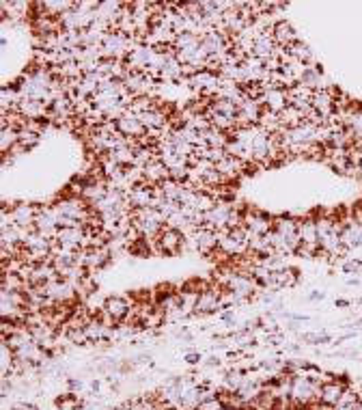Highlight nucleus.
Returning <instances> with one entry per match:
<instances>
[{"instance_id": "obj_12", "label": "nucleus", "mask_w": 362, "mask_h": 410, "mask_svg": "<svg viewBox=\"0 0 362 410\" xmlns=\"http://www.w3.org/2000/svg\"><path fill=\"white\" fill-rule=\"evenodd\" d=\"M198 358H200L198 354H188V356H186V361H188V363H198Z\"/></svg>"}, {"instance_id": "obj_5", "label": "nucleus", "mask_w": 362, "mask_h": 410, "mask_svg": "<svg viewBox=\"0 0 362 410\" xmlns=\"http://www.w3.org/2000/svg\"><path fill=\"white\" fill-rule=\"evenodd\" d=\"M341 242L345 246V250L349 248H360L362 246V225L356 223L353 218H347L341 225Z\"/></svg>"}, {"instance_id": "obj_10", "label": "nucleus", "mask_w": 362, "mask_h": 410, "mask_svg": "<svg viewBox=\"0 0 362 410\" xmlns=\"http://www.w3.org/2000/svg\"><path fill=\"white\" fill-rule=\"evenodd\" d=\"M227 406H225V401H222V397H210V399H203L198 406H196V410H225Z\"/></svg>"}, {"instance_id": "obj_11", "label": "nucleus", "mask_w": 362, "mask_h": 410, "mask_svg": "<svg viewBox=\"0 0 362 410\" xmlns=\"http://www.w3.org/2000/svg\"><path fill=\"white\" fill-rule=\"evenodd\" d=\"M360 268H362V264H360V262H347V264L343 266V270H345V272H358Z\"/></svg>"}, {"instance_id": "obj_7", "label": "nucleus", "mask_w": 362, "mask_h": 410, "mask_svg": "<svg viewBox=\"0 0 362 410\" xmlns=\"http://www.w3.org/2000/svg\"><path fill=\"white\" fill-rule=\"evenodd\" d=\"M101 309L106 311L115 322H121V320H125V318L130 316L132 304H130L125 298H121V296H113V298H108L106 302H103Z\"/></svg>"}, {"instance_id": "obj_14", "label": "nucleus", "mask_w": 362, "mask_h": 410, "mask_svg": "<svg viewBox=\"0 0 362 410\" xmlns=\"http://www.w3.org/2000/svg\"><path fill=\"white\" fill-rule=\"evenodd\" d=\"M358 410H362V404H358Z\"/></svg>"}, {"instance_id": "obj_9", "label": "nucleus", "mask_w": 362, "mask_h": 410, "mask_svg": "<svg viewBox=\"0 0 362 410\" xmlns=\"http://www.w3.org/2000/svg\"><path fill=\"white\" fill-rule=\"evenodd\" d=\"M295 281H298L295 270H291V268H278V270H270L268 287H276V289H281V287H291V285H295Z\"/></svg>"}, {"instance_id": "obj_3", "label": "nucleus", "mask_w": 362, "mask_h": 410, "mask_svg": "<svg viewBox=\"0 0 362 410\" xmlns=\"http://www.w3.org/2000/svg\"><path fill=\"white\" fill-rule=\"evenodd\" d=\"M117 130H119V134L121 136H125V138H142V136H147V130H145V126L140 123V119L136 117V115H132V113H123L119 119H117Z\"/></svg>"}, {"instance_id": "obj_1", "label": "nucleus", "mask_w": 362, "mask_h": 410, "mask_svg": "<svg viewBox=\"0 0 362 410\" xmlns=\"http://www.w3.org/2000/svg\"><path fill=\"white\" fill-rule=\"evenodd\" d=\"M319 387L317 382H313L306 376H293V384H291V399L298 401V404H308L317 399L319 395Z\"/></svg>"}, {"instance_id": "obj_4", "label": "nucleus", "mask_w": 362, "mask_h": 410, "mask_svg": "<svg viewBox=\"0 0 362 410\" xmlns=\"http://www.w3.org/2000/svg\"><path fill=\"white\" fill-rule=\"evenodd\" d=\"M222 304V298H220V292L218 289H205L198 294L196 298V306H194V314H200V316H207V314H214L220 309Z\"/></svg>"}, {"instance_id": "obj_2", "label": "nucleus", "mask_w": 362, "mask_h": 410, "mask_svg": "<svg viewBox=\"0 0 362 410\" xmlns=\"http://www.w3.org/2000/svg\"><path fill=\"white\" fill-rule=\"evenodd\" d=\"M155 246H158V250L162 253H171L175 255L181 246H183V233L179 229H173V227H164L160 231V236L155 238Z\"/></svg>"}, {"instance_id": "obj_13", "label": "nucleus", "mask_w": 362, "mask_h": 410, "mask_svg": "<svg viewBox=\"0 0 362 410\" xmlns=\"http://www.w3.org/2000/svg\"><path fill=\"white\" fill-rule=\"evenodd\" d=\"M225 410H237V408H233V406H229V408H225Z\"/></svg>"}, {"instance_id": "obj_8", "label": "nucleus", "mask_w": 362, "mask_h": 410, "mask_svg": "<svg viewBox=\"0 0 362 410\" xmlns=\"http://www.w3.org/2000/svg\"><path fill=\"white\" fill-rule=\"evenodd\" d=\"M272 37H274V41H276L281 48H287V45H291V43L300 41V39H298V35H295V31H293V26H291L289 22H285V20H281V22H276V24H274V28H272Z\"/></svg>"}, {"instance_id": "obj_6", "label": "nucleus", "mask_w": 362, "mask_h": 410, "mask_svg": "<svg viewBox=\"0 0 362 410\" xmlns=\"http://www.w3.org/2000/svg\"><path fill=\"white\" fill-rule=\"evenodd\" d=\"M343 393H345V384H343V382L328 380V382H324V384L319 387L317 399H319V404H324V406H336V404L341 401Z\"/></svg>"}]
</instances>
